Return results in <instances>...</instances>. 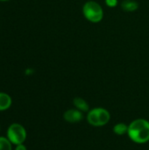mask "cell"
<instances>
[{
    "mask_svg": "<svg viewBox=\"0 0 149 150\" xmlns=\"http://www.w3.org/2000/svg\"><path fill=\"white\" fill-rule=\"evenodd\" d=\"M73 102H74L75 107L77 110H79V111H81L83 112L90 111V106H89L88 103L83 98H76Z\"/></svg>",
    "mask_w": 149,
    "mask_h": 150,
    "instance_id": "6",
    "label": "cell"
},
{
    "mask_svg": "<svg viewBox=\"0 0 149 150\" xmlns=\"http://www.w3.org/2000/svg\"><path fill=\"white\" fill-rule=\"evenodd\" d=\"M129 138L135 143L143 144L149 141V121L144 119H137L128 125Z\"/></svg>",
    "mask_w": 149,
    "mask_h": 150,
    "instance_id": "1",
    "label": "cell"
},
{
    "mask_svg": "<svg viewBox=\"0 0 149 150\" xmlns=\"http://www.w3.org/2000/svg\"><path fill=\"white\" fill-rule=\"evenodd\" d=\"M0 1H7V0H0Z\"/></svg>",
    "mask_w": 149,
    "mask_h": 150,
    "instance_id": "13",
    "label": "cell"
},
{
    "mask_svg": "<svg viewBox=\"0 0 149 150\" xmlns=\"http://www.w3.org/2000/svg\"><path fill=\"white\" fill-rule=\"evenodd\" d=\"M111 119L110 112L102 107H97L89 111L87 114V120L90 125L94 127H103L106 125Z\"/></svg>",
    "mask_w": 149,
    "mask_h": 150,
    "instance_id": "2",
    "label": "cell"
},
{
    "mask_svg": "<svg viewBox=\"0 0 149 150\" xmlns=\"http://www.w3.org/2000/svg\"><path fill=\"white\" fill-rule=\"evenodd\" d=\"M113 132L118 135H124L128 133V126L125 123H118L114 126Z\"/></svg>",
    "mask_w": 149,
    "mask_h": 150,
    "instance_id": "9",
    "label": "cell"
},
{
    "mask_svg": "<svg viewBox=\"0 0 149 150\" xmlns=\"http://www.w3.org/2000/svg\"><path fill=\"white\" fill-rule=\"evenodd\" d=\"M83 14L85 18L93 23H97L103 18V9L102 7L94 1H89L83 5Z\"/></svg>",
    "mask_w": 149,
    "mask_h": 150,
    "instance_id": "3",
    "label": "cell"
},
{
    "mask_svg": "<svg viewBox=\"0 0 149 150\" xmlns=\"http://www.w3.org/2000/svg\"><path fill=\"white\" fill-rule=\"evenodd\" d=\"M11 105V97L6 94L0 92V111L7 110Z\"/></svg>",
    "mask_w": 149,
    "mask_h": 150,
    "instance_id": "7",
    "label": "cell"
},
{
    "mask_svg": "<svg viewBox=\"0 0 149 150\" xmlns=\"http://www.w3.org/2000/svg\"><path fill=\"white\" fill-rule=\"evenodd\" d=\"M7 136H8L9 141L12 144L20 145L26 139V132L21 125L12 124L8 128Z\"/></svg>",
    "mask_w": 149,
    "mask_h": 150,
    "instance_id": "4",
    "label": "cell"
},
{
    "mask_svg": "<svg viewBox=\"0 0 149 150\" xmlns=\"http://www.w3.org/2000/svg\"><path fill=\"white\" fill-rule=\"evenodd\" d=\"M0 150H11V142L9 139L0 137Z\"/></svg>",
    "mask_w": 149,
    "mask_h": 150,
    "instance_id": "10",
    "label": "cell"
},
{
    "mask_svg": "<svg viewBox=\"0 0 149 150\" xmlns=\"http://www.w3.org/2000/svg\"><path fill=\"white\" fill-rule=\"evenodd\" d=\"M16 150H26V148H25L24 145L20 144V145H17Z\"/></svg>",
    "mask_w": 149,
    "mask_h": 150,
    "instance_id": "12",
    "label": "cell"
},
{
    "mask_svg": "<svg viewBox=\"0 0 149 150\" xmlns=\"http://www.w3.org/2000/svg\"><path fill=\"white\" fill-rule=\"evenodd\" d=\"M63 118L67 122L75 124V123L80 122L83 119V112L77 110L76 108V109H68L64 112Z\"/></svg>",
    "mask_w": 149,
    "mask_h": 150,
    "instance_id": "5",
    "label": "cell"
},
{
    "mask_svg": "<svg viewBox=\"0 0 149 150\" xmlns=\"http://www.w3.org/2000/svg\"><path fill=\"white\" fill-rule=\"evenodd\" d=\"M105 3L109 7H115L118 4V0H105Z\"/></svg>",
    "mask_w": 149,
    "mask_h": 150,
    "instance_id": "11",
    "label": "cell"
},
{
    "mask_svg": "<svg viewBox=\"0 0 149 150\" xmlns=\"http://www.w3.org/2000/svg\"><path fill=\"white\" fill-rule=\"evenodd\" d=\"M123 10L126 11H133L138 8V4L137 2L133 0H124L121 4Z\"/></svg>",
    "mask_w": 149,
    "mask_h": 150,
    "instance_id": "8",
    "label": "cell"
}]
</instances>
